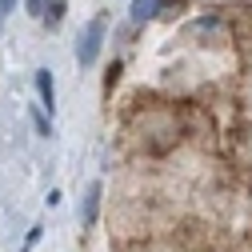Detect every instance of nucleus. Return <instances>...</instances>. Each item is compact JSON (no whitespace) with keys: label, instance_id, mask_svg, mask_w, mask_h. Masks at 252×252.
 I'll list each match as a JSON object with an SVG mask.
<instances>
[{"label":"nucleus","instance_id":"obj_6","mask_svg":"<svg viewBox=\"0 0 252 252\" xmlns=\"http://www.w3.org/2000/svg\"><path fill=\"white\" fill-rule=\"evenodd\" d=\"M12 4H16V0H0V16H8V12H12Z\"/></svg>","mask_w":252,"mask_h":252},{"label":"nucleus","instance_id":"obj_4","mask_svg":"<svg viewBox=\"0 0 252 252\" xmlns=\"http://www.w3.org/2000/svg\"><path fill=\"white\" fill-rule=\"evenodd\" d=\"M96 200H100V184H92V188H88V200H84V224L96 220Z\"/></svg>","mask_w":252,"mask_h":252},{"label":"nucleus","instance_id":"obj_2","mask_svg":"<svg viewBox=\"0 0 252 252\" xmlns=\"http://www.w3.org/2000/svg\"><path fill=\"white\" fill-rule=\"evenodd\" d=\"M156 12H160V0H132V8H128L132 24H144V20H152Z\"/></svg>","mask_w":252,"mask_h":252},{"label":"nucleus","instance_id":"obj_1","mask_svg":"<svg viewBox=\"0 0 252 252\" xmlns=\"http://www.w3.org/2000/svg\"><path fill=\"white\" fill-rule=\"evenodd\" d=\"M100 40H104V20H92L88 28H84V36H80V44H76V60L88 68L92 60L100 56Z\"/></svg>","mask_w":252,"mask_h":252},{"label":"nucleus","instance_id":"obj_3","mask_svg":"<svg viewBox=\"0 0 252 252\" xmlns=\"http://www.w3.org/2000/svg\"><path fill=\"white\" fill-rule=\"evenodd\" d=\"M36 92H40V100L52 108V96H56V88H52V72H48V68H40V72H36Z\"/></svg>","mask_w":252,"mask_h":252},{"label":"nucleus","instance_id":"obj_5","mask_svg":"<svg viewBox=\"0 0 252 252\" xmlns=\"http://www.w3.org/2000/svg\"><path fill=\"white\" fill-rule=\"evenodd\" d=\"M28 12H32V16H44V0H28Z\"/></svg>","mask_w":252,"mask_h":252}]
</instances>
